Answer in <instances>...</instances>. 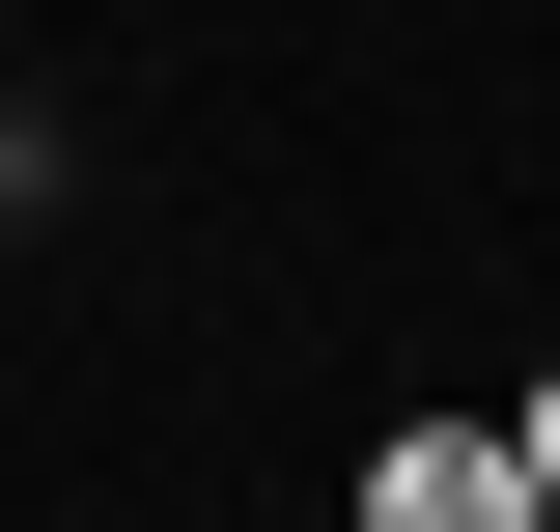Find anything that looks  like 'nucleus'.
Returning <instances> with one entry per match:
<instances>
[{
	"instance_id": "obj_1",
	"label": "nucleus",
	"mask_w": 560,
	"mask_h": 532,
	"mask_svg": "<svg viewBox=\"0 0 560 532\" xmlns=\"http://www.w3.org/2000/svg\"><path fill=\"white\" fill-rule=\"evenodd\" d=\"M364 532H533V449L504 420H393L364 449Z\"/></svg>"
},
{
	"instance_id": "obj_2",
	"label": "nucleus",
	"mask_w": 560,
	"mask_h": 532,
	"mask_svg": "<svg viewBox=\"0 0 560 532\" xmlns=\"http://www.w3.org/2000/svg\"><path fill=\"white\" fill-rule=\"evenodd\" d=\"M504 449H533V532H560V365H533V393H504Z\"/></svg>"
}]
</instances>
